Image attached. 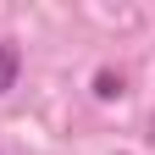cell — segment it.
I'll use <instances>...</instances> for the list:
<instances>
[{"label": "cell", "instance_id": "cell-1", "mask_svg": "<svg viewBox=\"0 0 155 155\" xmlns=\"http://www.w3.org/2000/svg\"><path fill=\"white\" fill-rule=\"evenodd\" d=\"M17 78H22V50H17L11 39H0V94H11Z\"/></svg>", "mask_w": 155, "mask_h": 155}, {"label": "cell", "instance_id": "cell-2", "mask_svg": "<svg viewBox=\"0 0 155 155\" xmlns=\"http://www.w3.org/2000/svg\"><path fill=\"white\" fill-rule=\"evenodd\" d=\"M122 72H94V100H122Z\"/></svg>", "mask_w": 155, "mask_h": 155}]
</instances>
